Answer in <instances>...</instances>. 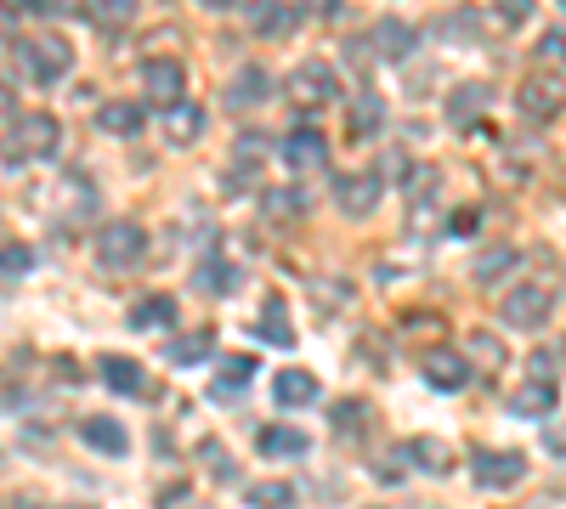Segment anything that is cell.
I'll return each mask as SVG.
<instances>
[{
    "mask_svg": "<svg viewBox=\"0 0 566 509\" xmlns=\"http://www.w3.org/2000/svg\"><path fill=\"white\" fill-rule=\"evenodd\" d=\"M63 148V125L52 114H23L12 119L7 142H0V153H7V165H34V159H52Z\"/></svg>",
    "mask_w": 566,
    "mask_h": 509,
    "instance_id": "obj_1",
    "label": "cell"
},
{
    "mask_svg": "<svg viewBox=\"0 0 566 509\" xmlns=\"http://www.w3.org/2000/svg\"><path fill=\"white\" fill-rule=\"evenodd\" d=\"M142 255H148V233H142L136 221H108L103 233H97V261L108 272H136Z\"/></svg>",
    "mask_w": 566,
    "mask_h": 509,
    "instance_id": "obj_2",
    "label": "cell"
},
{
    "mask_svg": "<svg viewBox=\"0 0 566 509\" xmlns=\"http://www.w3.org/2000/svg\"><path fill=\"white\" fill-rule=\"evenodd\" d=\"M470 476H476V487L488 492H504L527 476V458L510 453V447H476V458H470Z\"/></svg>",
    "mask_w": 566,
    "mask_h": 509,
    "instance_id": "obj_3",
    "label": "cell"
},
{
    "mask_svg": "<svg viewBox=\"0 0 566 509\" xmlns=\"http://www.w3.org/2000/svg\"><path fill=\"white\" fill-rule=\"evenodd\" d=\"M290 97H295V108H328V103L340 97V74L312 57V63H301L290 74Z\"/></svg>",
    "mask_w": 566,
    "mask_h": 509,
    "instance_id": "obj_4",
    "label": "cell"
},
{
    "mask_svg": "<svg viewBox=\"0 0 566 509\" xmlns=\"http://www.w3.org/2000/svg\"><path fill=\"white\" fill-rule=\"evenodd\" d=\"M18 57H23V68L40 79V85H52V79H63L69 74V63H74V52H69V40H57V34H40V40H23L18 45Z\"/></svg>",
    "mask_w": 566,
    "mask_h": 509,
    "instance_id": "obj_5",
    "label": "cell"
},
{
    "mask_svg": "<svg viewBox=\"0 0 566 509\" xmlns=\"http://www.w3.org/2000/svg\"><path fill=\"white\" fill-rule=\"evenodd\" d=\"M549 311H555V289L549 284H522V289L504 300V322H510V329H527V335L544 329Z\"/></svg>",
    "mask_w": 566,
    "mask_h": 509,
    "instance_id": "obj_6",
    "label": "cell"
},
{
    "mask_svg": "<svg viewBox=\"0 0 566 509\" xmlns=\"http://www.w3.org/2000/svg\"><path fill=\"white\" fill-rule=\"evenodd\" d=\"M515 108H522L527 119H555V114L566 108V79H555V74L522 79V91H515Z\"/></svg>",
    "mask_w": 566,
    "mask_h": 509,
    "instance_id": "obj_7",
    "label": "cell"
},
{
    "mask_svg": "<svg viewBox=\"0 0 566 509\" xmlns=\"http://www.w3.org/2000/svg\"><path fill=\"white\" fill-rule=\"evenodd\" d=\"M335 204H340L352 221L374 215V204H380V176H374V170H346V176H335Z\"/></svg>",
    "mask_w": 566,
    "mask_h": 509,
    "instance_id": "obj_8",
    "label": "cell"
},
{
    "mask_svg": "<svg viewBox=\"0 0 566 509\" xmlns=\"http://www.w3.org/2000/svg\"><path fill=\"white\" fill-rule=\"evenodd\" d=\"M283 165H290L295 176L323 170V165H328V136H323V130H312V125L290 130V136H283Z\"/></svg>",
    "mask_w": 566,
    "mask_h": 509,
    "instance_id": "obj_9",
    "label": "cell"
},
{
    "mask_svg": "<svg viewBox=\"0 0 566 509\" xmlns=\"http://www.w3.org/2000/svg\"><path fill=\"white\" fill-rule=\"evenodd\" d=\"M142 85H148V97L159 108H176L181 103V85H187V68L176 57H148V63H142Z\"/></svg>",
    "mask_w": 566,
    "mask_h": 509,
    "instance_id": "obj_10",
    "label": "cell"
},
{
    "mask_svg": "<svg viewBox=\"0 0 566 509\" xmlns=\"http://www.w3.org/2000/svg\"><path fill=\"white\" fill-rule=\"evenodd\" d=\"M488 103H493V85H482V79L453 85V91H448V125L470 130V125H476V119L488 114Z\"/></svg>",
    "mask_w": 566,
    "mask_h": 509,
    "instance_id": "obj_11",
    "label": "cell"
},
{
    "mask_svg": "<svg viewBox=\"0 0 566 509\" xmlns=\"http://www.w3.org/2000/svg\"><path fill=\"white\" fill-rule=\"evenodd\" d=\"M159 130H165L170 148H193L199 136H205V108H199V103H176V108H165Z\"/></svg>",
    "mask_w": 566,
    "mask_h": 509,
    "instance_id": "obj_12",
    "label": "cell"
},
{
    "mask_svg": "<svg viewBox=\"0 0 566 509\" xmlns=\"http://www.w3.org/2000/svg\"><path fill=\"white\" fill-rule=\"evenodd\" d=\"M80 436L97 447L103 458H125V453H130V431H125L119 420H108V413H91V420L80 425Z\"/></svg>",
    "mask_w": 566,
    "mask_h": 509,
    "instance_id": "obj_13",
    "label": "cell"
},
{
    "mask_svg": "<svg viewBox=\"0 0 566 509\" xmlns=\"http://www.w3.org/2000/svg\"><path fill=\"white\" fill-rule=\"evenodd\" d=\"M317 374L312 368H283V374L272 380V396H277V407H312L317 402Z\"/></svg>",
    "mask_w": 566,
    "mask_h": 509,
    "instance_id": "obj_14",
    "label": "cell"
},
{
    "mask_svg": "<svg viewBox=\"0 0 566 509\" xmlns=\"http://www.w3.org/2000/svg\"><path fill=\"white\" fill-rule=\"evenodd\" d=\"M549 407H555V380L549 374H538V380L510 391V413H515V420H544Z\"/></svg>",
    "mask_w": 566,
    "mask_h": 509,
    "instance_id": "obj_15",
    "label": "cell"
},
{
    "mask_svg": "<svg viewBox=\"0 0 566 509\" xmlns=\"http://www.w3.org/2000/svg\"><path fill=\"white\" fill-rule=\"evenodd\" d=\"M424 380H431L437 391H459L464 380H470V362L459 357V351H424Z\"/></svg>",
    "mask_w": 566,
    "mask_h": 509,
    "instance_id": "obj_16",
    "label": "cell"
},
{
    "mask_svg": "<svg viewBox=\"0 0 566 509\" xmlns=\"http://www.w3.org/2000/svg\"><path fill=\"white\" fill-rule=\"evenodd\" d=\"M176 322V295H142L130 306V329L136 335H148V329H170Z\"/></svg>",
    "mask_w": 566,
    "mask_h": 509,
    "instance_id": "obj_17",
    "label": "cell"
},
{
    "mask_svg": "<svg viewBox=\"0 0 566 509\" xmlns=\"http://www.w3.org/2000/svg\"><path fill=\"white\" fill-rule=\"evenodd\" d=\"M413 45H419V34L402 18H380V23H374V52H380V57H413Z\"/></svg>",
    "mask_w": 566,
    "mask_h": 509,
    "instance_id": "obj_18",
    "label": "cell"
},
{
    "mask_svg": "<svg viewBox=\"0 0 566 509\" xmlns=\"http://www.w3.org/2000/svg\"><path fill=\"white\" fill-rule=\"evenodd\" d=\"M386 130V97H374V91H357L352 97V136H380Z\"/></svg>",
    "mask_w": 566,
    "mask_h": 509,
    "instance_id": "obj_19",
    "label": "cell"
},
{
    "mask_svg": "<svg viewBox=\"0 0 566 509\" xmlns=\"http://www.w3.org/2000/svg\"><path fill=\"white\" fill-rule=\"evenodd\" d=\"M216 351V329H193V335H176L170 346H165V357L176 362V368H199L205 357Z\"/></svg>",
    "mask_w": 566,
    "mask_h": 509,
    "instance_id": "obj_20",
    "label": "cell"
},
{
    "mask_svg": "<svg viewBox=\"0 0 566 509\" xmlns=\"http://www.w3.org/2000/svg\"><path fill=\"white\" fill-rule=\"evenodd\" d=\"M255 447L266 453V458H301L312 442L295 431V425H261V436H255Z\"/></svg>",
    "mask_w": 566,
    "mask_h": 509,
    "instance_id": "obj_21",
    "label": "cell"
},
{
    "mask_svg": "<svg viewBox=\"0 0 566 509\" xmlns=\"http://www.w3.org/2000/svg\"><path fill=\"white\" fill-rule=\"evenodd\" d=\"M250 29L266 34V40H277V34L295 29V12L283 7V0H250Z\"/></svg>",
    "mask_w": 566,
    "mask_h": 509,
    "instance_id": "obj_22",
    "label": "cell"
},
{
    "mask_svg": "<svg viewBox=\"0 0 566 509\" xmlns=\"http://www.w3.org/2000/svg\"><path fill=\"white\" fill-rule=\"evenodd\" d=\"M250 380H255V357H221V368H216V396L232 402V396H239V385H250Z\"/></svg>",
    "mask_w": 566,
    "mask_h": 509,
    "instance_id": "obj_23",
    "label": "cell"
},
{
    "mask_svg": "<svg viewBox=\"0 0 566 509\" xmlns=\"http://www.w3.org/2000/svg\"><path fill=\"white\" fill-rule=\"evenodd\" d=\"M103 385H108V391H119V396H136L148 380H142L136 357H103Z\"/></svg>",
    "mask_w": 566,
    "mask_h": 509,
    "instance_id": "obj_24",
    "label": "cell"
},
{
    "mask_svg": "<svg viewBox=\"0 0 566 509\" xmlns=\"http://www.w3.org/2000/svg\"><path fill=\"white\" fill-rule=\"evenodd\" d=\"M142 119H148V108H142V103H108L97 125H103L108 136H136V130H142Z\"/></svg>",
    "mask_w": 566,
    "mask_h": 509,
    "instance_id": "obj_25",
    "label": "cell"
},
{
    "mask_svg": "<svg viewBox=\"0 0 566 509\" xmlns=\"http://www.w3.org/2000/svg\"><path fill=\"white\" fill-rule=\"evenodd\" d=\"M266 91H272V85H266V68H244L239 79H232L227 103H232V108H244V103L255 108V103H266Z\"/></svg>",
    "mask_w": 566,
    "mask_h": 509,
    "instance_id": "obj_26",
    "label": "cell"
},
{
    "mask_svg": "<svg viewBox=\"0 0 566 509\" xmlns=\"http://www.w3.org/2000/svg\"><path fill=\"white\" fill-rule=\"evenodd\" d=\"M515 261H522V255H515L510 244H493V250L476 255V266H470V272H476V284H499V277H504Z\"/></svg>",
    "mask_w": 566,
    "mask_h": 509,
    "instance_id": "obj_27",
    "label": "cell"
},
{
    "mask_svg": "<svg viewBox=\"0 0 566 509\" xmlns=\"http://www.w3.org/2000/svg\"><path fill=\"white\" fill-rule=\"evenodd\" d=\"M402 458H408V465H419V470H431V476H442V470L453 465L442 442H408V447H402Z\"/></svg>",
    "mask_w": 566,
    "mask_h": 509,
    "instance_id": "obj_28",
    "label": "cell"
},
{
    "mask_svg": "<svg viewBox=\"0 0 566 509\" xmlns=\"http://www.w3.org/2000/svg\"><path fill=\"white\" fill-rule=\"evenodd\" d=\"M255 335H261V340H272V346H295V329L283 322V306H277V300H272V306H266V317L255 322Z\"/></svg>",
    "mask_w": 566,
    "mask_h": 509,
    "instance_id": "obj_29",
    "label": "cell"
},
{
    "mask_svg": "<svg viewBox=\"0 0 566 509\" xmlns=\"http://www.w3.org/2000/svg\"><path fill=\"white\" fill-rule=\"evenodd\" d=\"M250 503L255 509H290L295 503V487L290 481H261V487H250Z\"/></svg>",
    "mask_w": 566,
    "mask_h": 509,
    "instance_id": "obj_30",
    "label": "cell"
},
{
    "mask_svg": "<svg viewBox=\"0 0 566 509\" xmlns=\"http://www.w3.org/2000/svg\"><path fill=\"white\" fill-rule=\"evenodd\" d=\"M232 284H239V272H232L227 261H205V266H199V289H210V295H227Z\"/></svg>",
    "mask_w": 566,
    "mask_h": 509,
    "instance_id": "obj_31",
    "label": "cell"
},
{
    "mask_svg": "<svg viewBox=\"0 0 566 509\" xmlns=\"http://www.w3.org/2000/svg\"><path fill=\"white\" fill-rule=\"evenodd\" d=\"M85 12L97 18V23H130L136 0H85Z\"/></svg>",
    "mask_w": 566,
    "mask_h": 509,
    "instance_id": "obj_32",
    "label": "cell"
},
{
    "mask_svg": "<svg viewBox=\"0 0 566 509\" xmlns=\"http://www.w3.org/2000/svg\"><path fill=\"white\" fill-rule=\"evenodd\" d=\"M470 357H482L488 374H499V368H504V346L493 335H470Z\"/></svg>",
    "mask_w": 566,
    "mask_h": 509,
    "instance_id": "obj_33",
    "label": "cell"
},
{
    "mask_svg": "<svg viewBox=\"0 0 566 509\" xmlns=\"http://www.w3.org/2000/svg\"><path fill=\"white\" fill-rule=\"evenodd\" d=\"M363 425H368V407L363 402H340L335 407V436H357Z\"/></svg>",
    "mask_w": 566,
    "mask_h": 509,
    "instance_id": "obj_34",
    "label": "cell"
},
{
    "mask_svg": "<svg viewBox=\"0 0 566 509\" xmlns=\"http://www.w3.org/2000/svg\"><path fill=\"white\" fill-rule=\"evenodd\" d=\"M29 266H34V250L29 244H0V272H7V277H18Z\"/></svg>",
    "mask_w": 566,
    "mask_h": 509,
    "instance_id": "obj_35",
    "label": "cell"
},
{
    "mask_svg": "<svg viewBox=\"0 0 566 509\" xmlns=\"http://www.w3.org/2000/svg\"><path fill=\"white\" fill-rule=\"evenodd\" d=\"M306 210V199L295 193V188H283V193H266V215H301Z\"/></svg>",
    "mask_w": 566,
    "mask_h": 509,
    "instance_id": "obj_36",
    "label": "cell"
},
{
    "mask_svg": "<svg viewBox=\"0 0 566 509\" xmlns=\"http://www.w3.org/2000/svg\"><path fill=\"white\" fill-rule=\"evenodd\" d=\"M493 12H499L504 23H527V18H533V0H493Z\"/></svg>",
    "mask_w": 566,
    "mask_h": 509,
    "instance_id": "obj_37",
    "label": "cell"
},
{
    "mask_svg": "<svg viewBox=\"0 0 566 509\" xmlns=\"http://www.w3.org/2000/svg\"><path fill=\"white\" fill-rule=\"evenodd\" d=\"M538 57H549V63H555V57H566V34H560V29H549V34H544Z\"/></svg>",
    "mask_w": 566,
    "mask_h": 509,
    "instance_id": "obj_38",
    "label": "cell"
},
{
    "mask_svg": "<svg viewBox=\"0 0 566 509\" xmlns=\"http://www.w3.org/2000/svg\"><path fill=\"white\" fill-rule=\"evenodd\" d=\"M476 226H482V221H476V210H459V215H453V233H459V238H470Z\"/></svg>",
    "mask_w": 566,
    "mask_h": 509,
    "instance_id": "obj_39",
    "label": "cell"
},
{
    "mask_svg": "<svg viewBox=\"0 0 566 509\" xmlns=\"http://www.w3.org/2000/svg\"><path fill=\"white\" fill-rule=\"evenodd\" d=\"M0 7H7V12H40L45 0H0Z\"/></svg>",
    "mask_w": 566,
    "mask_h": 509,
    "instance_id": "obj_40",
    "label": "cell"
},
{
    "mask_svg": "<svg viewBox=\"0 0 566 509\" xmlns=\"http://www.w3.org/2000/svg\"><path fill=\"white\" fill-rule=\"evenodd\" d=\"M12 114V85H0V119Z\"/></svg>",
    "mask_w": 566,
    "mask_h": 509,
    "instance_id": "obj_41",
    "label": "cell"
},
{
    "mask_svg": "<svg viewBox=\"0 0 566 509\" xmlns=\"http://www.w3.org/2000/svg\"><path fill=\"white\" fill-rule=\"evenodd\" d=\"M306 7H312V12H335V7H340V0H306Z\"/></svg>",
    "mask_w": 566,
    "mask_h": 509,
    "instance_id": "obj_42",
    "label": "cell"
},
{
    "mask_svg": "<svg viewBox=\"0 0 566 509\" xmlns=\"http://www.w3.org/2000/svg\"><path fill=\"white\" fill-rule=\"evenodd\" d=\"M199 7H210V12H227V7H232V0H199Z\"/></svg>",
    "mask_w": 566,
    "mask_h": 509,
    "instance_id": "obj_43",
    "label": "cell"
},
{
    "mask_svg": "<svg viewBox=\"0 0 566 509\" xmlns=\"http://www.w3.org/2000/svg\"><path fill=\"white\" fill-rule=\"evenodd\" d=\"M560 12H566V0H560Z\"/></svg>",
    "mask_w": 566,
    "mask_h": 509,
    "instance_id": "obj_44",
    "label": "cell"
}]
</instances>
